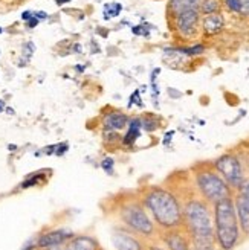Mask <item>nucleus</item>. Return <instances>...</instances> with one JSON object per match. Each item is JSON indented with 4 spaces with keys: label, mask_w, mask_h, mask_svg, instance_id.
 I'll list each match as a JSON object with an SVG mask.
<instances>
[{
    "label": "nucleus",
    "mask_w": 249,
    "mask_h": 250,
    "mask_svg": "<svg viewBox=\"0 0 249 250\" xmlns=\"http://www.w3.org/2000/svg\"><path fill=\"white\" fill-rule=\"evenodd\" d=\"M145 206L154 221L165 229H174L182 223V211L173 194L161 188H153L145 194Z\"/></svg>",
    "instance_id": "obj_1"
},
{
    "label": "nucleus",
    "mask_w": 249,
    "mask_h": 250,
    "mask_svg": "<svg viewBox=\"0 0 249 250\" xmlns=\"http://www.w3.org/2000/svg\"><path fill=\"white\" fill-rule=\"evenodd\" d=\"M182 217L185 218V223L188 226V231L193 236V241L197 250H210L212 246V221L208 206L200 200L190 201Z\"/></svg>",
    "instance_id": "obj_2"
},
{
    "label": "nucleus",
    "mask_w": 249,
    "mask_h": 250,
    "mask_svg": "<svg viewBox=\"0 0 249 250\" xmlns=\"http://www.w3.org/2000/svg\"><path fill=\"white\" fill-rule=\"evenodd\" d=\"M214 227L217 243L223 250H231L239 241V220L231 197L214 203Z\"/></svg>",
    "instance_id": "obj_3"
},
{
    "label": "nucleus",
    "mask_w": 249,
    "mask_h": 250,
    "mask_svg": "<svg viewBox=\"0 0 249 250\" xmlns=\"http://www.w3.org/2000/svg\"><path fill=\"white\" fill-rule=\"evenodd\" d=\"M196 183L202 196L211 203L231 197V188L217 171H211V169L199 171L196 174Z\"/></svg>",
    "instance_id": "obj_4"
},
{
    "label": "nucleus",
    "mask_w": 249,
    "mask_h": 250,
    "mask_svg": "<svg viewBox=\"0 0 249 250\" xmlns=\"http://www.w3.org/2000/svg\"><path fill=\"white\" fill-rule=\"evenodd\" d=\"M119 218L129 229H132L133 232H136L139 235L152 236L154 232V226L150 217L147 215L145 209L139 203L132 201V203L124 204L119 211Z\"/></svg>",
    "instance_id": "obj_5"
},
{
    "label": "nucleus",
    "mask_w": 249,
    "mask_h": 250,
    "mask_svg": "<svg viewBox=\"0 0 249 250\" xmlns=\"http://www.w3.org/2000/svg\"><path fill=\"white\" fill-rule=\"evenodd\" d=\"M217 173L223 177V180L228 183L230 188H237L240 189V186L245 183L243 180V171H242V163L234 154H223L220 156L216 163Z\"/></svg>",
    "instance_id": "obj_6"
},
{
    "label": "nucleus",
    "mask_w": 249,
    "mask_h": 250,
    "mask_svg": "<svg viewBox=\"0 0 249 250\" xmlns=\"http://www.w3.org/2000/svg\"><path fill=\"white\" fill-rule=\"evenodd\" d=\"M74 236V233L67 229H54L46 233L37 236V247L43 250H49L57 246H64Z\"/></svg>",
    "instance_id": "obj_7"
},
{
    "label": "nucleus",
    "mask_w": 249,
    "mask_h": 250,
    "mask_svg": "<svg viewBox=\"0 0 249 250\" xmlns=\"http://www.w3.org/2000/svg\"><path fill=\"white\" fill-rule=\"evenodd\" d=\"M112 243L116 250H144L142 243L126 229H115L112 233Z\"/></svg>",
    "instance_id": "obj_8"
},
{
    "label": "nucleus",
    "mask_w": 249,
    "mask_h": 250,
    "mask_svg": "<svg viewBox=\"0 0 249 250\" xmlns=\"http://www.w3.org/2000/svg\"><path fill=\"white\" fill-rule=\"evenodd\" d=\"M197 21H199V11H197V8H191V9H185L180 14H177L176 23H177V29L180 34H184V36H191V34H194V31H196Z\"/></svg>",
    "instance_id": "obj_9"
},
{
    "label": "nucleus",
    "mask_w": 249,
    "mask_h": 250,
    "mask_svg": "<svg viewBox=\"0 0 249 250\" xmlns=\"http://www.w3.org/2000/svg\"><path fill=\"white\" fill-rule=\"evenodd\" d=\"M129 116L124 115L122 111H112V113H107L104 116V121H103V125H104V130L106 131H121L122 128L127 127L129 124Z\"/></svg>",
    "instance_id": "obj_10"
},
{
    "label": "nucleus",
    "mask_w": 249,
    "mask_h": 250,
    "mask_svg": "<svg viewBox=\"0 0 249 250\" xmlns=\"http://www.w3.org/2000/svg\"><path fill=\"white\" fill-rule=\"evenodd\" d=\"M64 247L66 250H98V243L95 238L89 235H77L72 236Z\"/></svg>",
    "instance_id": "obj_11"
},
{
    "label": "nucleus",
    "mask_w": 249,
    "mask_h": 250,
    "mask_svg": "<svg viewBox=\"0 0 249 250\" xmlns=\"http://www.w3.org/2000/svg\"><path fill=\"white\" fill-rule=\"evenodd\" d=\"M127 133L122 136V143L127 145V146H132L134 142H136L139 138H141V130H142V124H141V118H132L129 119V124H127Z\"/></svg>",
    "instance_id": "obj_12"
},
{
    "label": "nucleus",
    "mask_w": 249,
    "mask_h": 250,
    "mask_svg": "<svg viewBox=\"0 0 249 250\" xmlns=\"http://www.w3.org/2000/svg\"><path fill=\"white\" fill-rule=\"evenodd\" d=\"M223 25H225L223 16L220 13H214L203 18L202 28L207 34H210V36H214V34H219L223 29Z\"/></svg>",
    "instance_id": "obj_13"
},
{
    "label": "nucleus",
    "mask_w": 249,
    "mask_h": 250,
    "mask_svg": "<svg viewBox=\"0 0 249 250\" xmlns=\"http://www.w3.org/2000/svg\"><path fill=\"white\" fill-rule=\"evenodd\" d=\"M234 206H235V212H237V220H239L242 229L245 231V233H249V208L246 206V203L240 194L235 197Z\"/></svg>",
    "instance_id": "obj_14"
},
{
    "label": "nucleus",
    "mask_w": 249,
    "mask_h": 250,
    "mask_svg": "<svg viewBox=\"0 0 249 250\" xmlns=\"http://www.w3.org/2000/svg\"><path fill=\"white\" fill-rule=\"evenodd\" d=\"M165 243L170 247V250H190L188 243L180 233H168L165 236Z\"/></svg>",
    "instance_id": "obj_15"
},
{
    "label": "nucleus",
    "mask_w": 249,
    "mask_h": 250,
    "mask_svg": "<svg viewBox=\"0 0 249 250\" xmlns=\"http://www.w3.org/2000/svg\"><path fill=\"white\" fill-rule=\"evenodd\" d=\"M199 3V0H172V9L174 11V14H180L185 9L196 8Z\"/></svg>",
    "instance_id": "obj_16"
},
{
    "label": "nucleus",
    "mask_w": 249,
    "mask_h": 250,
    "mask_svg": "<svg viewBox=\"0 0 249 250\" xmlns=\"http://www.w3.org/2000/svg\"><path fill=\"white\" fill-rule=\"evenodd\" d=\"M200 11L205 16L219 13V2L217 0H203V2H200Z\"/></svg>",
    "instance_id": "obj_17"
},
{
    "label": "nucleus",
    "mask_w": 249,
    "mask_h": 250,
    "mask_svg": "<svg viewBox=\"0 0 249 250\" xmlns=\"http://www.w3.org/2000/svg\"><path fill=\"white\" fill-rule=\"evenodd\" d=\"M121 9H122V6L119 3H107V5H104V18L119 16Z\"/></svg>",
    "instance_id": "obj_18"
},
{
    "label": "nucleus",
    "mask_w": 249,
    "mask_h": 250,
    "mask_svg": "<svg viewBox=\"0 0 249 250\" xmlns=\"http://www.w3.org/2000/svg\"><path fill=\"white\" fill-rule=\"evenodd\" d=\"M41 181V176L40 173H36V174H31L26 177V180L23 181V183L20 185L21 189H26V188H32V186H37L38 183Z\"/></svg>",
    "instance_id": "obj_19"
},
{
    "label": "nucleus",
    "mask_w": 249,
    "mask_h": 250,
    "mask_svg": "<svg viewBox=\"0 0 249 250\" xmlns=\"http://www.w3.org/2000/svg\"><path fill=\"white\" fill-rule=\"evenodd\" d=\"M101 168H103L109 176H112L113 171H115V169H113V168H115V161H113L112 157L103 159V162H101Z\"/></svg>",
    "instance_id": "obj_20"
},
{
    "label": "nucleus",
    "mask_w": 249,
    "mask_h": 250,
    "mask_svg": "<svg viewBox=\"0 0 249 250\" xmlns=\"http://www.w3.org/2000/svg\"><path fill=\"white\" fill-rule=\"evenodd\" d=\"M179 51L182 52L184 55L193 56V55H200L203 51H205V48H203L202 44H197V46H193V48H185V49H179Z\"/></svg>",
    "instance_id": "obj_21"
},
{
    "label": "nucleus",
    "mask_w": 249,
    "mask_h": 250,
    "mask_svg": "<svg viewBox=\"0 0 249 250\" xmlns=\"http://www.w3.org/2000/svg\"><path fill=\"white\" fill-rule=\"evenodd\" d=\"M34 51H36V46H34V43H25L23 44V61H29V58L32 56Z\"/></svg>",
    "instance_id": "obj_22"
},
{
    "label": "nucleus",
    "mask_w": 249,
    "mask_h": 250,
    "mask_svg": "<svg viewBox=\"0 0 249 250\" xmlns=\"http://www.w3.org/2000/svg\"><path fill=\"white\" fill-rule=\"evenodd\" d=\"M141 124H142V130H145V131H153V130H156V122L153 119H150V118L141 119Z\"/></svg>",
    "instance_id": "obj_23"
},
{
    "label": "nucleus",
    "mask_w": 249,
    "mask_h": 250,
    "mask_svg": "<svg viewBox=\"0 0 249 250\" xmlns=\"http://www.w3.org/2000/svg\"><path fill=\"white\" fill-rule=\"evenodd\" d=\"M240 196L243 197L246 206L249 208V181H245V183L240 186Z\"/></svg>",
    "instance_id": "obj_24"
},
{
    "label": "nucleus",
    "mask_w": 249,
    "mask_h": 250,
    "mask_svg": "<svg viewBox=\"0 0 249 250\" xmlns=\"http://www.w3.org/2000/svg\"><path fill=\"white\" fill-rule=\"evenodd\" d=\"M225 3H226V6H228L230 11L240 14V3H239V0H225Z\"/></svg>",
    "instance_id": "obj_25"
},
{
    "label": "nucleus",
    "mask_w": 249,
    "mask_h": 250,
    "mask_svg": "<svg viewBox=\"0 0 249 250\" xmlns=\"http://www.w3.org/2000/svg\"><path fill=\"white\" fill-rule=\"evenodd\" d=\"M67 150H69V143L67 142H61V143H57L55 145V156H63Z\"/></svg>",
    "instance_id": "obj_26"
},
{
    "label": "nucleus",
    "mask_w": 249,
    "mask_h": 250,
    "mask_svg": "<svg viewBox=\"0 0 249 250\" xmlns=\"http://www.w3.org/2000/svg\"><path fill=\"white\" fill-rule=\"evenodd\" d=\"M240 3V14L249 16V0H239Z\"/></svg>",
    "instance_id": "obj_27"
},
{
    "label": "nucleus",
    "mask_w": 249,
    "mask_h": 250,
    "mask_svg": "<svg viewBox=\"0 0 249 250\" xmlns=\"http://www.w3.org/2000/svg\"><path fill=\"white\" fill-rule=\"evenodd\" d=\"M37 238H31V240L29 241H26L25 244H23V247H21L20 250H34V249H36L37 247Z\"/></svg>",
    "instance_id": "obj_28"
},
{
    "label": "nucleus",
    "mask_w": 249,
    "mask_h": 250,
    "mask_svg": "<svg viewBox=\"0 0 249 250\" xmlns=\"http://www.w3.org/2000/svg\"><path fill=\"white\" fill-rule=\"evenodd\" d=\"M38 21H40V20H38L36 16H32V17L26 21V26H28L29 29H34V28H36V26L38 25Z\"/></svg>",
    "instance_id": "obj_29"
},
{
    "label": "nucleus",
    "mask_w": 249,
    "mask_h": 250,
    "mask_svg": "<svg viewBox=\"0 0 249 250\" xmlns=\"http://www.w3.org/2000/svg\"><path fill=\"white\" fill-rule=\"evenodd\" d=\"M34 16H36L38 20H44V18H48V13H44V11H38V13H34Z\"/></svg>",
    "instance_id": "obj_30"
},
{
    "label": "nucleus",
    "mask_w": 249,
    "mask_h": 250,
    "mask_svg": "<svg viewBox=\"0 0 249 250\" xmlns=\"http://www.w3.org/2000/svg\"><path fill=\"white\" fill-rule=\"evenodd\" d=\"M34 16V13H32V11H25V13L23 14H21V20H25V21H28L31 17Z\"/></svg>",
    "instance_id": "obj_31"
},
{
    "label": "nucleus",
    "mask_w": 249,
    "mask_h": 250,
    "mask_svg": "<svg viewBox=\"0 0 249 250\" xmlns=\"http://www.w3.org/2000/svg\"><path fill=\"white\" fill-rule=\"evenodd\" d=\"M69 2H71V0H55V3H57V5H60V6L64 5V3H69Z\"/></svg>",
    "instance_id": "obj_32"
},
{
    "label": "nucleus",
    "mask_w": 249,
    "mask_h": 250,
    "mask_svg": "<svg viewBox=\"0 0 249 250\" xmlns=\"http://www.w3.org/2000/svg\"><path fill=\"white\" fill-rule=\"evenodd\" d=\"M6 108V106H5V102L0 99V113H3V110Z\"/></svg>",
    "instance_id": "obj_33"
},
{
    "label": "nucleus",
    "mask_w": 249,
    "mask_h": 250,
    "mask_svg": "<svg viewBox=\"0 0 249 250\" xmlns=\"http://www.w3.org/2000/svg\"><path fill=\"white\" fill-rule=\"evenodd\" d=\"M49 250H66V247H63V246H57V247L49 249Z\"/></svg>",
    "instance_id": "obj_34"
},
{
    "label": "nucleus",
    "mask_w": 249,
    "mask_h": 250,
    "mask_svg": "<svg viewBox=\"0 0 249 250\" xmlns=\"http://www.w3.org/2000/svg\"><path fill=\"white\" fill-rule=\"evenodd\" d=\"M8 148H9V151H16V150H17V146H16V145H9Z\"/></svg>",
    "instance_id": "obj_35"
},
{
    "label": "nucleus",
    "mask_w": 249,
    "mask_h": 250,
    "mask_svg": "<svg viewBox=\"0 0 249 250\" xmlns=\"http://www.w3.org/2000/svg\"><path fill=\"white\" fill-rule=\"evenodd\" d=\"M6 111L9 113V115H14V110L13 108H6Z\"/></svg>",
    "instance_id": "obj_36"
},
{
    "label": "nucleus",
    "mask_w": 249,
    "mask_h": 250,
    "mask_svg": "<svg viewBox=\"0 0 249 250\" xmlns=\"http://www.w3.org/2000/svg\"><path fill=\"white\" fill-rule=\"evenodd\" d=\"M152 250H164V249H161V247H153Z\"/></svg>",
    "instance_id": "obj_37"
},
{
    "label": "nucleus",
    "mask_w": 249,
    "mask_h": 250,
    "mask_svg": "<svg viewBox=\"0 0 249 250\" xmlns=\"http://www.w3.org/2000/svg\"><path fill=\"white\" fill-rule=\"evenodd\" d=\"M2 32H3V29H2V28H0V34H2Z\"/></svg>",
    "instance_id": "obj_38"
}]
</instances>
